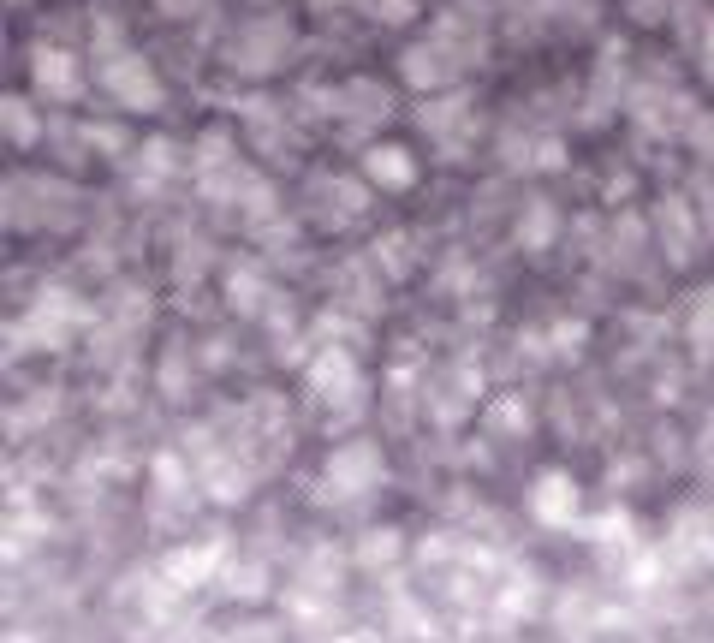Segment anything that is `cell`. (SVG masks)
Returning <instances> with one entry per match:
<instances>
[{"label": "cell", "instance_id": "1", "mask_svg": "<svg viewBox=\"0 0 714 643\" xmlns=\"http://www.w3.org/2000/svg\"><path fill=\"white\" fill-rule=\"evenodd\" d=\"M334 483H340V489H369V483H375V453H369V447L340 453V459H334Z\"/></svg>", "mask_w": 714, "mask_h": 643}, {"label": "cell", "instance_id": "2", "mask_svg": "<svg viewBox=\"0 0 714 643\" xmlns=\"http://www.w3.org/2000/svg\"><path fill=\"white\" fill-rule=\"evenodd\" d=\"M375 179H387V185H411V155L405 149H369V161H363Z\"/></svg>", "mask_w": 714, "mask_h": 643}, {"label": "cell", "instance_id": "3", "mask_svg": "<svg viewBox=\"0 0 714 643\" xmlns=\"http://www.w3.org/2000/svg\"><path fill=\"white\" fill-rule=\"evenodd\" d=\"M566 507H572V483H566V477L554 471V477H548V483L536 489V513L548 518V513H566Z\"/></svg>", "mask_w": 714, "mask_h": 643}, {"label": "cell", "instance_id": "4", "mask_svg": "<svg viewBox=\"0 0 714 643\" xmlns=\"http://www.w3.org/2000/svg\"><path fill=\"white\" fill-rule=\"evenodd\" d=\"M6 131H12V137H24V143H30V137H36V120H30V114H24V108H18V102H6Z\"/></svg>", "mask_w": 714, "mask_h": 643}, {"label": "cell", "instance_id": "5", "mask_svg": "<svg viewBox=\"0 0 714 643\" xmlns=\"http://www.w3.org/2000/svg\"><path fill=\"white\" fill-rule=\"evenodd\" d=\"M709 72H714V54H709Z\"/></svg>", "mask_w": 714, "mask_h": 643}]
</instances>
